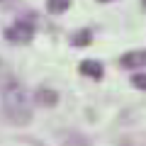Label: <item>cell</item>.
I'll return each mask as SVG.
<instances>
[{"label":"cell","instance_id":"cell-8","mask_svg":"<svg viewBox=\"0 0 146 146\" xmlns=\"http://www.w3.org/2000/svg\"><path fill=\"white\" fill-rule=\"evenodd\" d=\"M90 39H93V32L90 29H80V32L73 34V44H78V46H88Z\"/></svg>","mask_w":146,"mask_h":146},{"label":"cell","instance_id":"cell-9","mask_svg":"<svg viewBox=\"0 0 146 146\" xmlns=\"http://www.w3.org/2000/svg\"><path fill=\"white\" fill-rule=\"evenodd\" d=\"M131 83H134V88L146 90V73H136L134 78H131Z\"/></svg>","mask_w":146,"mask_h":146},{"label":"cell","instance_id":"cell-4","mask_svg":"<svg viewBox=\"0 0 146 146\" xmlns=\"http://www.w3.org/2000/svg\"><path fill=\"white\" fill-rule=\"evenodd\" d=\"M56 100H58V95L54 93V90H49V88H39V90L34 93V102L44 105V107H54Z\"/></svg>","mask_w":146,"mask_h":146},{"label":"cell","instance_id":"cell-1","mask_svg":"<svg viewBox=\"0 0 146 146\" xmlns=\"http://www.w3.org/2000/svg\"><path fill=\"white\" fill-rule=\"evenodd\" d=\"M3 107L15 124H27L32 119V98L22 85H17V80L3 90Z\"/></svg>","mask_w":146,"mask_h":146},{"label":"cell","instance_id":"cell-7","mask_svg":"<svg viewBox=\"0 0 146 146\" xmlns=\"http://www.w3.org/2000/svg\"><path fill=\"white\" fill-rule=\"evenodd\" d=\"M12 83H15V78H12L10 68H7L3 61H0V90H5L7 85H12Z\"/></svg>","mask_w":146,"mask_h":146},{"label":"cell","instance_id":"cell-6","mask_svg":"<svg viewBox=\"0 0 146 146\" xmlns=\"http://www.w3.org/2000/svg\"><path fill=\"white\" fill-rule=\"evenodd\" d=\"M71 5V0H46V10L51 15H63Z\"/></svg>","mask_w":146,"mask_h":146},{"label":"cell","instance_id":"cell-2","mask_svg":"<svg viewBox=\"0 0 146 146\" xmlns=\"http://www.w3.org/2000/svg\"><path fill=\"white\" fill-rule=\"evenodd\" d=\"M32 36H34V25H29V22H15L5 29V39L15 44H27L32 42Z\"/></svg>","mask_w":146,"mask_h":146},{"label":"cell","instance_id":"cell-11","mask_svg":"<svg viewBox=\"0 0 146 146\" xmlns=\"http://www.w3.org/2000/svg\"><path fill=\"white\" fill-rule=\"evenodd\" d=\"M141 5H144V10H146V0H141Z\"/></svg>","mask_w":146,"mask_h":146},{"label":"cell","instance_id":"cell-3","mask_svg":"<svg viewBox=\"0 0 146 146\" xmlns=\"http://www.w3.org/2000/svg\"><path fill=\"white\" fill-rule=\"evenodd\" d=\"M119 63H122L124 68H139V66H146V51H131V54H124Z\"/></svg>","mask_w":146,"mask_h":146},{"label":"cell","instance_id":"cell-12","mask_svg":"<svg viewBox=\"0 0 146 146\" xmlns=\"http://www.w3.org/2000/svg\"><path fill=\"white\" fill-rule=\"evenodd\" d=\"M98 3H107V0H98Z\"/></svg>","mask_w":146,"mask_h":146},{"label":"cell","instance_id":"cell-5","mask_svg":"<svg viewBox=\"0 0 146 146\" xmlns=\"http://www.w3.org/2000/svg\"><path fill=\"white\" fill-rule=\"evenodd\" d=\"M80 73H83V76H90V78H102V63L88 58V61L80 63Z\"/></svg>","mask_w":146,"mask_h":146},{"label":"cell","instance_id":"cell-10","mask_svg":"<svg viewBox=\"0 0 146 146\" xmlns=\"http://www.w3.org/2000/svg\"><path fill=\"white\" fill-rule=\"evenodd\" d=\"M117 146H134V144H131L129 139H122V141H119V144H117Z\"/></svg>","mask_w":146,"mask_h":146}]
</instances>
